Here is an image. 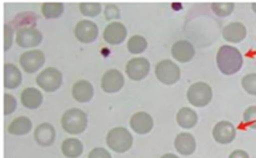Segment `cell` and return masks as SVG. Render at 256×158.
<instances>
[{
	"label": "cell",
	"instance_id": "7a4b0ae2",
	"mask_svg": "<svg viewBox=\"0 0 256 158\" xmlns=\"http://www.w3.org/2000/svg\"><path fill=\"white\" fill-rule=\"evenodd\" d=\"M88 116L79 109H70L62 115V126L70 135H79L86 129Z\"/></svg>",
	"mask_w": 256,
	"mask_h": 158
},
{
	"label": "cell",
	"instance_id": "9a60e30c",
	"mask_svg": "<svg viewBox=\"0 0 256 158\" xmlns=\"http://www.w3.org/2000/svg\"><path fill=\"white\" fill-rule=\"evenodd\" d=\"M172 54L175 60L180 62H188L194 57L195 49L192 44H190L186 40H180L176 41L172 47Z\"/></svg>",
	"mask_w": 256,
	"mask_h": 158
},
{
	"label": "cell",
	"instance_id": "1f68e13d",
	"mask_svg": "<svg viewBox=\"0 0 256 158\" xmlns=\"http://www.w3.org/2000/svg\"><path fill=\"white\" fill-rule=\"evenodd\" d=\"M16 109V100L14 96L9 94L4 95V114L10 115Z\"/></svg>",
	"mask_w": 256,
	"mask_h": 158
},
{
	"label": "cell",
	"instance_id": "8992f818",
	"mask_svg": "<svg viewBox=\"0 0 256 158\" xmlns=\"http://www.w3.org/2000/svg\"><path fill=\"white\" fill-rule=\"evenodd\" d=\"M36 84L39 85L40 89L48 92H54L62 86V75L59 70L55 67H48L42 70L36 77Z\"/></svg>",
	"mask_w": 256,
	"mask_h": 158
},
{
	"label": "cell",
	"instance_id": "3957f363",
	"mask_svg": "<svg viewBox=\"0 0 256 158\" xmlns=\"http://www.w3.org/2000/svg\"><path fill=\"white\" fill-rule=\"evenodd\" d=\"M106 145L110 150L118 152V154H124L129 151L132 146V136L130 132L124 127H115L110 130L106 136Z\"/></svg>",
	"mask_w": 256,
	"mask_h": 158
},
{
	"label": "cell",
	"instance_id": "5bb4252c",
	"mask_svg": "<svg viewBox=\"0 0 256 158\" xmlns=\"http://www.w3.org/2000/svg\"><path fill=\"white\" fill-rule=\"evenodd\" d=\"M154 126L152 117L146 112H138L130 120V127L139 135L149 134Z\"/></svg>",
	"mask_w": 256,
	"mask_h": 158
},
{
	"label": "cell",
	"instance_id": "4316f807",
	"mask_svg": "<svg viewBox=\"0 0 256 158\" xmlns=\"http://www.w3.org/2000/svg\"><path fill=\"white\" fill-rule=\"evenodd\" d=\"M148 47V41L145 40V37L140 36V35H134V36L130 37V40L128 41V50H129L132 54H142L146 50Z\"/></svg>",
	"mask_w": 256,
	"mask_h": 158
},
{
	"label": "cell",
	"instance_id": "5b68a950",
	"mask_svg": "<svg viewBox=\"0 0 256 158\" xmlns=\"http://www.w3.org/2000/svg\"><path fill=\"white\" fill-rule=\"evenodd\" d=\"M158 80L165 85H174L180 80V69L172 60H162L155 67Z\"/></svg>",
	"mask_w": 256,
	"mask_h": 158
},
{
	"label": "cell",
	"instance_id": "52a82bcc",
	"mask_svg": "<svg viewBox=\"0 0 256 158\" xmlns=\"http://www.w3.org/2000/svg\"><path fill=\"white\" fill-rule=\"evenodd\" d=\"M45 62V56L40 50H30V51L24 52L20 56V66L29 74L36 72L42 67Z\"/></svg>",
	"mask_w": 256,
	"mask_h": 158
},
{
	"label": "cell",
	"instance_id": "4dcf8cb0",
	"mask_svg": "<svg viewBox=\"0 0 256 158\" xmlns=\"http://www.w3.org/2000/svg\"><path fill=\"white\" fill-rule=\"evenodd\" d=\"M244 124L249 129L256 130V106L248 107L244 112Z\"/></svg>",
	"mask_w": 256,
	"mask_h": 158
},
{
	"label": "cell",
	"instance_id": "ac0fdd59",
	"mask_svg": "<svg viewBox=\"0 0 256 158\" xmlns=\"http://www.w3.org/2000/svg\"><path fill=\"white\" fill-rule=\"evenodd\" d=\"M175 149L182 156H190L196 149V142L192 135L180 134L175 139Z\"/></svg>",
	"mask_w": 256,
	"mask_h": 158
},
{
	"label": "cell",
	"instance_id": "d6986e66",
	"mask_svg": "<svg viewBox=\"0 0 256 158\" xmlns=\"http://www.w3.org/2000/svg\"><path fill=\"white\" fill-rule=\"evenodd\" d=\"M94 96V87L89 81L80 80L72 86V97L78 102H89Z\"/></svg>",
	"mask_w": 256,
	"mask_h": 158
},
{
	"label": "cell",
	"instance_id": "e575fe53",
	"mask_svg": "<svg viewBox=\"0 0 256 158\" xmlns=\"http://www.w3.org/2000/svg\"><path fill=\"white\" fill-rule=\"evenodd\" d=\"M88 158H112V155H110L105 149L98 147V149H94L90 151Z\"/></svg>",
	"mask_w": 256,
	"mask_h": 158
},
{
	"label": "cell",
	"instance_id": "8fae6325",
	"mask_svg": "<svg viewBox=\"0 0 256 158\" xmlns=\"http://www.w3.org/2000/svg\"><path fill=\"white\" fill-rule=\"evenodd\" d=\"M42 41V35L39 30L34 27H26V29H20L16 31V42L20 47H35L40 45Z\"/></svg>",
	"mask_w": 256,
	"mask_h": 158
},
{
	"label": "cell",
	"instance_id": "ffe728a7",
	"mask_svg": "<svg viewBox=\"0 0 256 158\" xmlns=\"http://www.w3.org/2000/svg\"><path fill=\"white\" fill-rule=\"evenodd\" d=\"M22 84L20 70L12 64L4 65V86L5 89H16Z\"/></svg>",
	"mask_w": 256,
	"mask_h": 158
},
{
	"label": "cell",
	"instance_id": "e0dca14e",
	"mask_svg": "<svg viewBox=\"0 0 256 158\" xmlns=\"http://www.w3.org/2000/svg\"><path fill=\"white\" fill-rule=\"evenodd\" d=\"M35 141L42 147L52 146L55 141V129L50 124H42L34 132Z\"/></svg>",
	"mask_w": 256,
	"mask_h": 158
},
{
	"label": "cell",
	"instance_id": "f1b7e54d",
	"mask_svg": "<svg viewBox=\"0 0 256 158\" xmlns=\"http://www.w3.org/2000/svg\"><path fill=\"white\" fill-rule=\"evenodd\" d=\"M79 7L82 15L90 17L98 16L102 11V5L99 2H82Z\"/></svg>",
	"mask_w": 256,
	"mask_h": 158
},
{
	"label": "cell",
	"instance_id": "484cf974",
	"mask_svg": "<svg viewBox=\"0 0 256 158\" xmlns=\"http://www.w3.org/2000/svg\"><path fill=\"white\" fill-rule=\"evenodd\" d=\"M42 12L46 19H56L64 12V4L62 2H44Z\"/></svg>",
	"mask_w": 256,
	"mask_h": 158
},
{
	"label": "cell",
	"instance_id": "83f0119b",
	"mask_svg": "<svg viewBox=\"0 0 256 158\" xmlns=\"http://www.w3.org/2000/svg\"><path fill=\"white\" fill-rule=\"evenodd\" d=\"M235 4L234 2H212V9L218 16L224 17L232 14L234 11Z\"/></svg>",
	"mask_w": 256,
	"mask_h": 158
},
{
	"label": "cell",
	"instance_id": "44dd1931",
	"mask_svg": "<svg viewBox=\"0 0 256 158\" xmlns=\"http://www.w3.org/2000/svg\"><path fill=\"white\" fill-rule=\"evenodd\" d=\"M22 106L26 107L29 110H35L40 107L42 104V95L39 90L34 89V87H29L25 89L22 92Z\"/></svg>",
	"mask_w": 256,
	"mask_h": 158
},
{
	"label": "cell",
	"instance_id": "6da1fadb",
	"mask_svg": "<svg viewBox=\"0 0 256 158\" xmlns=\"http://www.w3.org/2000/svg\"><path fill=\"white\" fill-rule=\"evenodd\" d=\"M242 55L236 47L222 45L216 55V64L224 75H234L240 71L242 66Z\"/></svg>",
	"mask_w": 256,
	"mask_h": 158
},
{
	"label": "cell",
	"instance_id": "74e56055",
	"mask_svg": "<svg viewBox=\"0 0 256 158\" xmlns=\"http://www.w3.org/2000/svg\"><path fill=\"white\" fill-rule=\"evenodd\" d=\"M252 10H254V11L256 12V2H254V4L252 5Z\"/></svg>",
	"mask_w": 256,
	"mask_h": 158
},
{
	"label": "cell",
	"instance_id": "2e32d148",
	"mask_svg": "<svg viewBox=\"0 0 256 158\" xmlns=\"http://www.w3.org/2000/svg\"><path fill=\"white\" fill-rule=\"evenodd\" d=\"M222 36L226 41L236 44L246 37V27L242 22H230L222 30Z\"/></svg>",
	"mask_w": 256,
	"mask_h": 158
},
{
	"label": "cell",
	"instance_id": "7402d4cb",
	"mask_svg": "<svg viewBox=\"0 0 256 158\" xmlns=\"http://www.w3.org/2000/svg\"><path fill=\"white\" fill-rule=\"evenodd\" d=\"M176 121L182 129H192L198 124V114L189 107H182L178 112Z\"/></svg>",
	"mask_w": 256,
	"mask_h": 158
},
{
	"label": "cell",
	"instance_id": "7c38bea8",
	"mask_svg": "<svg viewBox=\"0 0 256 158\" xmlns=\"http://www.w3.org/2000/svg\"><path fill=\"white\" fill-rule=\"evenodd\" d=\"M124 86V76L118 70H109L102 79V89L108 94L120 91Z\"/></svg>",
	"mask_w": 256,
	"mask_h": 158
},
{
	"label": "cell",
	"instance_id": "d4e9b609",
	"mask_svg": "<svg viewBox=\"0 0 256 158\" xmlns=\"http://www.w3.org/2000/svg\"><path fill=\"white\" fill-rule=\"evenodd\" d=\"M35 24H36V15L32 11L22 12V14L16 15L15 19L12 20V25L18 30L26 29V27H34Z\"/></svg>",
	"mask_w": 256,
	"mask_h": 158
},
{
	"label": "cell",
	"instance_id": "277c9868",
	"mask_svg": "<svg viewBox=\"0 0 256 158\" xmlns=\"http://www.w3.org/2000/svg\"><path fill=\"white\" fill-rule=\"evenodd\" d=\"M188 101L195 107H205L212 99V90L205 82H196L188 90Z\"/></svg>",
	"mask_w": 256,
	"mask_h": 158
},
{
	"label": "cell",
	"instance_id": "8d00e7d4",
	"mask_svg": "<svg viewBox=\"0 0 256 158\" xmlns=\"http://www.w3.org/2000/svg\"><path fill=\"white\" fill-rule=\"evenodd\" d=\"M162 158H179V157L175 156V155H172V154H168V155H164Z\"/></svg>",
	"mask_w": 256,
	"mask_h": 158
},
{
	"label": "cell",
	"instance_id": "30bf717a",
	"mask_svg": "<svg viewBox=\"0 0 256 158\" xmlns=\"http://www.w3.org/2000/svg\"><path fill=\"white\" fill-rule=\"evenodd\" d=\"M212 136L218 144L228 145L232 144L236 136V129L234 125L229 121H220L219 124L215 125L212 130Z\"/></svg>",
	"mask_w": 256,
	"mask_h": 158
},
{
	"label": "cell",
	"instance_id": "9c48e42d",
	"mask_svg": "<svg viewBox=\"0 0 256 158\" xmlns=\"http://www.w3.org/2000/svg\"><path fill=\"white\" fill-rule=\"evenodd\" d=\"M98 35H99V29L96 24L90 20H82L75 26V36L79 41L85 42V44L95 41Z\"/></svg>",
	"mask_w": 256,
	"mask_h": 158
},
{
	"label": "cell",
	"instance_id": "d6a6232c",
	"mask_svg": "<svg viewBox=\"0 0 256 158\" xmlns=\"http://www.w3.org/2000/svg\"><path fill=\"white\" fill-rule=\"evenodd\" d=\"M104 12H105V17H106L108 20H114V19H119L120 17V10L115 4H106Z\"/></svg>",
	"mask_w": 256,
	"mask_h": 158
},
{
	"label": "cell",
	"instance_id": "603a6c76",
	"mask_svg": "<svg viewBox=\"0 0 256 158\" xmlns=\"http://www.w3.org/2000/svg\"><path fill=\"white\" fill-rule=\"evenodd\" d=\"M32 121H30L28 117L22 116L15 119L14 121L10 124L8 132L10 135H14V136H22V135H26L32 131Z\"/></svg>",
	"mask_w": 256,
	"mask_h": 158
},
{
	"label": "cell",
	"instance_id": "836d02e7",
	"mask_svg": "<svg viewBox=\"0 0 256 158\" xmlns=\"http://www.w3.org/2000/svg\"><path fill=\"white\" fill-rule=\"evenodd\" d=\"M12 29L8 24L4 25V50H8L12 47Z\"/></svg>",
	"mask_w": 256,
	"mask_h": 158
},
{
	"label": "cell",
	"instance_id": "cb8c5ba5",
	"mask_svg": "<svg viewBox=\"0 0 256 158\" xmlns=\"http://www.w3.org/2000/svg\"><path fill=\"white\" fill-rule=\"evenodd\" d=\"M82 144L76 139H68L62 142V152L68 158H76L82 154Z\"/></svg>",
	"mask_w": 256,
	"mask_h": 158
},
{
	"label": "cell",
	"instance_id": "4fadbf2b",
	"mask_svg": "<svg viewBox=\"0 0 256 158\" xmlns=\"http://www.w3.org/2000/svg\"><path fill=\"white\" fill-rule=\"evenodd\" d=\"M126 27L119 21L110 22L104 30V40L110 45H119L126 39Z\"/></svg>",
	"mask_w": 256,
	"mask_h": 158
},
{
	"label": "cell",
	"instance_id": "f546056e",
	"mask_svg": "<svg viewBox=\"0 0 256 158\" xmlns=\"http://www.w3.org/2000/svg\"><path fill=\"white\" fill-rule=\"evenodd\" d=\"M242 85L248 94L256 96V74H249L244 76Z\"/></svg>",
	"mask_w": 256,
	"mask_h": 158
},
{
	"label": "cell",
	"instance_id": "ba28073f",
	"mask_svg": "<svg viewBox=\"0 0 256 158\" xmlns=\"http://www.w3.org/2000/svg\"><path fill=\"white\" fill-rule=\"evenodd\" d=\"M150 71V62L145 57H135L126 64V74L134 81L145 79Z\"/></svg>",
	"mask_w": 256,
	"mask_h": 158
},
{
	"label": "cell",
	"instance_id": "d590c367",
	"mask_svg": "<svg viewBox=\"0 0 256 158\" xmlns=\"http://www.w3.org/2000/svg\"><path fill=\"white\" fill-rule=\"evenodd\" d=\"M229 158H250V157L249 155H248L245 151H242V150H236V151H234L232 155H230Z\"/></svg>",
	"mask_w": 256,
	"mask_h": 158
}]
</instances>
